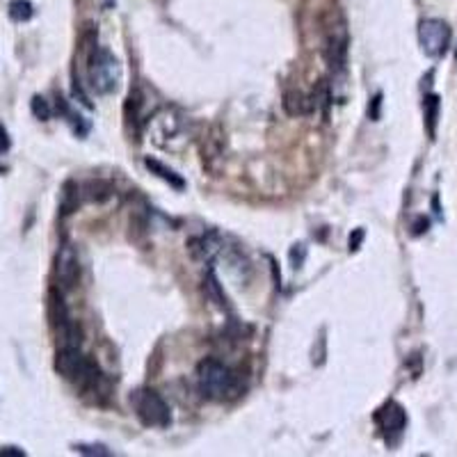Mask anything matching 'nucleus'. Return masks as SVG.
I'll return each mask as SVG.
<instances>
[{"mask_svg":"<svg viewBox=\"0 0 457 457\" xmlns=\"http://www.w3.org/2000/svg\"><path fill=\"white\" fill-rule=\"evenodd\" d=\"M425 128H427V135L434 140V133H437V117H439V96H425Z\"/></svg>","mask_w":457,"mask_h":457,"instance_id":"18","label":"nucleus"},{"mask_svg":"<svg viewBox=\"0 0 457 457\" xmlns=\"http://www.w3.org/2000/svg\"><path fill=\"white\" fill-rule=\"evenodd\" d=\"M124 112H126V124H128V128H133V133L138 135V133H140V121H142V119H140V117H142V96H140L138 89L128 94Z\"/></svg>","mask_w":457,"mask_h":457,"instance_id":"14","label":"nucleus"},{"mask_svg":"<svg viewBox=\"0 0 457 457\" xmlns=\"http://www.w3.org/2000/svg\"><path fill=\"white\" fill-rule=\"evenodd\" d=\"M281 105H284L286 114H290V117H302V114L313 112L311 96H306L304 92H299V89H286Z\"/></svg>","mask_w":457,"mask_h":457,"instance_id":"10","label":"nucleus"},{"mask_svg":"<svg viewBox=\"0 0 457 457\" xmlns=\"http://www.w3.org/2000/svg\"><path fill=\"white\" fill-rule=\"evenodd\" d=\"M12 147V142H10V133H7V128L0 124V153L3 151H7V149Z\"/></svg>","mask_w":457,"mask_h":457,"instance_id":"27","label":"nucleus"},{"mask_svg":"<svg viewBox=\"0 0 457 457\" xmlns=\"http://www.w3.org/2000/svg\"><path fill=\"white\" fill-rule=\"evenodd\" d=\"M418 44L427 57H441L451 46V28L441 19H423L418 23Z\"/></svg>","mask_w":457,"mask_h":457,"instance_id":"6","label":"nucleus"},{"mask_svg":"<svg viewBox=\"0 0 457 457\" xmlns=\"http://www.w3.org/2000/svg\"><path fill=\"white\" fill-rule=\"evenodd\" d=\"M71 89H74V96L78 98V101H81L85 108L87 110H92L94 108V105H92V101H89V96L85 94V89H83V85H81V81H78V78L74 76V85H71Z\"/></svg>","mask_w":457,"mask_h":457,"instance_id":"22","label":"nucleus"},{"mask_svg":"<svg viewBox=\"0 0 457 457\" xmlns=\"http://www.w3.org/2000/svg\"><path fill=\"white\" fill-rule=\"evenodd\" d=\"M380 108H382V94H375L373 103H370V108H368V114H370V119L373 121L380 119Z\"/></svg>","mask_w":457,"mask_h":457,"instance_id":"25","label":"nucleus"},{"mask_svg":"<svg viewBox=\"0 0 457 457\" xmlns=\"http://www.w3.org/2000/svg\"><path fill=\"white\" fill-rule=\"evenodd\" d=\"M7 12H10V19L14 23H25V21H30L34 17V5L30 0H12Z\"/></svg>","mask_w":457,"mask_h":457,"instance_id":"17","label":"nucleus"},{"mask_svg":"<svg viewBox=\"0 0 457 457\" xmlns=\"http://www.w3.org/2000/svg\"><path fill=\"white\" fill-rule=\"evenodd\" d=\"M197 384L204 398L215 403H231L245 391L242 375L217 359H204L197 366Z\"/></svg>","mask_w":457,"mask_h":457,"instance_id":"1","label":"nucleus"},{"mask_svg":"<svg viewBox=\"0 0 457 457\" xmlns=\"http://www.w3.org/2000/svg\"><path fill=\"white\" fill-rule=\"evenodd\" d=\"M455 57H457V53H455Z\"/></svg>","mask_w":457,"mask_h":457,"instance_id":"29","label":"nucleus"},{"mask_svg":"<svg viewBox=\"0 0 457 457\" xmlns=\"http://www.w3.org/2000/svg\"><path fill=\"white\" fill-rule=\"evenodd\" d=\"M348 48H350V32L346 21L339 19L327 28L325 32V46H323V55L325 62L334 74H343L348 67Z\"/></svg>","mask_w":457,"mask_h":457,"instance_id":"5","label":"nucleus"},{"mask_svg":"<svg viewBox=\"0 0 457 457\" xmlns=\"http://www.w3.org/2000/svg\"><path fill=\"white\" fill-rule=\"evenodd\" d=\"M131 405L135 416L140 418L142 425L147 427H167L171 423V412L169 405L165 403L158 391L153 389H138L133 391Z\"/></svg>","mask_w":457,"mask_h":457,"instance_id":"3","label":"nucleus"},{"mask_svg":"<svg viewBox=\"0 0 457 457\" xmlns=\"http://www.w3.org/2000/svg\"><path fill=\"white\" fill-rule=\"evenodd\" d=\"M30 110H32V114H34V117H37L39 121H48V119H51V114H53L51 105H48V101H46L44 96H32Z\"/></svg>","mask_w":457,"mask_h":457,"instance_id":"19","label":"nucleus"},{"mask_svg":"<svg viewBox=\"0 0 457 457\" xmlns=\"http://www.w3.org/2000/svg\"><path fill=\"white\" fill-rule=\"evenodd\" d=\"M145 165H147V169L151 171V174H156L158 178H162L165 183H169L171 188H176V190H183L185 188V181L181 176L176 174L174 169H169L167 165H162L160 160H156V158H147L145 160Z\"/></svg>","mask_w":457,"mask_h":457,"instance_id":"13","label":"nucleus"},{"mask_svg":"<svg viewBox=\"0 0 457 457\" xmlns=\"http://www.w3.org/2000/svg\"><path fill=\"white\" fill-rule=\"evenodd\" d=\"M363 228H354V233L350 235V252H357V249L361 247V242H363Z\"/></svg>","mask_w":457,"mask_h":457,"instance_id":"24","label":"nucleus"},{"mask_svg":"<svg viewBox=\"0 0 457 457\" xmlns=\"http://www.w3.org/2000/svg\"><path fill=\"white\" fill-rule=\"evenodd\" d=\"M0 455H10V457H23V455H25V451H23V448H17V446H5V448H0Z\"/></svg>","mask_w":457,"mask_h":457,"instance_id":"28","label":"nucleus"},{"mask_svg":"<svg viewBox=\"0 0 457 457\" xmlns=\"http://www.w3.org/2000/svg\"><path fill=\"white\" fill-rule=\"evenodd\" d=\"M188 249L195 259L211 263L213 259H217L220 252L224 249V240L220 238L217 233H206V235H199V238H192Z\"/></svg>","mask_w":457,"mask_h":457,"instance_id":"9","label":"nucleus"},{"mask_svg":"<svg viewBox=\"0 0 457 457\" xmlns=\"http://www.w3.org/2000/svg\"><path fill=\"white\" fill-rule=\"evenodd\" d=\"M306 259V247L304 245H295L290 249V263L293 268H302V263Z\"/></svg>","mask_w":457,"mask_h":457,"instance_id":"23","label":"nucleus"},{"mask_svg":"<svg viewBox=\"0 0 457 457\" xmlns=\"http://www.w3.org/2000/svg\"><path fill=\"white\" fill-rule=\"evenodd\" d=\"M112 183L105 181V178H92V181H87L83 185V197L87 199V202H94V204H103L108 202V199L112 197Z\"/></svg>","mask_w":457,"mask_h":457,"instance_id":"12","label":"nucleus"},{"mask_svg":"<svg viewBox=\"0 0 457 457\" xmlns=\"http://www.w3.org/2000/svg\"><path fill=\"white\" fill-rule=\"evenodd\" d=\"M204 288H206V295H209L213 302H215L220 309H226V295H224V290H222V286H220V279H217V275H215V270L213 268H209L206 270V279H204Z\"/></svg>","mask_w":457,"mask_h":457,"instance_id":"15","label":"nucleus"},{"mask_svg":"<svg viewBox=\"0 0 457 457\" xmlns=\"http://www.w3.org/2000/svg\"><path fill=\"white\" fill-rule=\"evenodd\" d=\"M55 279H57V288L60 290L76 288V284L81 281V261H78L76 247L69 245V242H64V245L57 249Z\"/></svg>","mask_w":457,"mask_h":457,"instance_id":"7","label":"nucleus"},{"mask_svg":"<svg viewBox=\"0 0 457 457\" xmlns=\"http://www.w3.org/2000/svg\"><path fill=\"white\" fill-rule=\"evenodd\" d=\"M427 226H430L427 217H418L416 222L412 224V235H423V233L427 231Z\"/></svg>","mask_w":457,"mask_h":457,"instance_id":"26","label":"nucleus"},{"mask_svg":"<svg viewBox=\"0 0 457 457\" xmlns=\"http://www.w3.org/2000/svg\"><path fill=\"white\" fill-rule=\"evenodd\" d=\"M217 133H220V128L215 126V128H213V131L209 133V138H206V142H209V145H213V142H215V140L220 138ZM202 153H204V158H217V156L222 153V147H217V149H213V147H211V149H206V151H202Z\"/></svg>","mask_w":457,"mask_h":457,"instance_id":"21","label":"nucleus"},{"mask_svg":"<svg viewBox=\"0 0 457 457\" xmlns=\"http://www.w3.org/2000/svg\"><path fill=\"white\" fill-rule=\"evenodd\" d=\"M89 64V85L96 94H112L121 83V64L108 48L94 44L87 57Z\"/></svg>","mask_w":457,"mask_h":457,"instance_id":"2","label":"nucleus"},{"mask_svg":"<svg viewBox=\"0 0 457 457\" xmlns=\"http://www.w3.org/2000/svg\"><path fill=\"white\" fill-rule=\"evenodd\" d=\"M48 320H51V327L57 337V343H60V348H71V346L81 348V330H78V325L71 320L60 288H53L48 293Z\"/></svg>","mask_w":457,"mask_h":457,"instance_id":"4","label":"nucleus"},{"mask_svg":"<svg viewBox=\"0 0 457 457\" xmlns=\"http://www.w3.org/2000/svg\"><path fill=\"white\" fill-rule=\"evenodd\" d=\"M375 421L387 434H400L407 425V412L403 410V405L396 403V400H389L382 410H377Z\"/></svg>","mask_w":457,"mask_h":457,"instance_id":"8","label":"nucleus"},{"mask_svg":"<svg viewBox=\"0 0 457 457\" xmlns=\"http://www.w3.org/2000/svg\"><path fill=\"white\" fill-rule=\"evenodd\" d=\"M313 110H320V114H323V119L330 117V105H332V89L330 85H327L325 81H320L316 85V89H313Z\"/></svg>","mask_w":457,"mask_h":457,"instance_id":"16","label":"nucleus"},{"mask_svg":"<svg viewBox=\"0 0 457 457\" xmlns=\"http://www.w3.org/2000/svg\"><path fill=\"white\" fill-rule=\"evenodd\" d=\"M83 199V188L76 181H64L62 185V195H60V213L62 215H71V213L78 211Z\"/></svg>","mask_w":457,"mask_h":457,"instance_id":"11","label":"nucleus"},{"mask_svg":"<svg viewBox=\"0 0 457 457\" xmlns=\"http://www.w3.org/2000/svg\"><path fill=\"white\" fill-rule=\"evenodd\" d=\"M74 451L81 453V455H101V457L112 455V451H108V448L101 446V444H76Z\"/></svg>","mask_w":457,"mask_h":457,"instance_id":"20","label":"nucleus"}]
</instances>
